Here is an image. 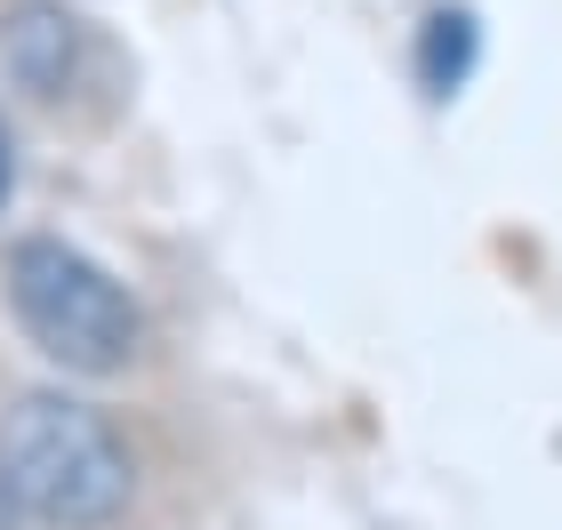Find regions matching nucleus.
Segmentation results:
<instances>
[{
  "label": "nucleus",
  "mask_w": 562,
  "mask_h": 530,
  "mask_svg": "<svg viewBox=\"0 0 562 530\" xmlns=\"http://www.w3.org/2000/svg\"><path fill=\"white\" fill-rule=\"evenodd\" d=\"M0 490L48 530H97L130 507L137 459L105 410L72 394H24L0 418Z\"/></svg>",
  "instance_id": "f257e3e1"
},
{
  "label": "nucleus",
  "mask_w": 562,
  "mask_h": 530,
  "mask_svg": "<svg viewBox=\"0 0 562 530\" xmlns=\"http://www.w3.org/2000/svg\"><path fill=\"white\" fill-rule=\"evenodd\" d=\"M9 314L57 370L72 377H113L137 362L145 314L97 258L72 241H16L9 249Z\"/></svg>",
  "instance_id": "f03ea898"
},
{
  "label": "nucleus",
  "mask_w": 562,
  "mask_h": 530,
  "mask_svg": "<svg viewBox=\"0 0 562 530\" xmlns=\"http://www.w3.org/2000/svg\"><path fill=\"white\" fill-rule=\"evenodd\" d=\"M81 16L65 9V0H9L0 9V72L24 89V97H72V81H81Z\"/></svg>",
  "instance_id": "7ed1b4c3"
},
{
  "label": "nucleus",
  "mask_w": 562,
  "mask_h": 530,
  "mask_svg": "<svg viewBox=\"0 0 562 530\" xmlns=\"http://www.w3.org/2000/svg\"><path fill=\"white\" fill-rule=\"evenodd\" d=\"M474 16L467 9H434L426 16V33H418V81L434 89V97H450L458 81L474 72Z\"/></svg>",
  "instance_id": "20e7f679"
},
{
  "label": "nucleus",
  "mask_w": 562,
  "mask_h": 530,
  "mask_svg": "<svg viewBox=\"0 0 562 530\" xmlns=\"http://www.w3.org/2000/svg\"><path fill=\"white\" fill-rule=\"evenodd\" d=\"M16 193V145H9V121H0V201Z\"/></svg>",
  "instance_id": "39448f33"
}]
</instances>
